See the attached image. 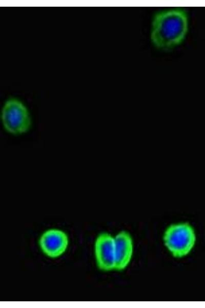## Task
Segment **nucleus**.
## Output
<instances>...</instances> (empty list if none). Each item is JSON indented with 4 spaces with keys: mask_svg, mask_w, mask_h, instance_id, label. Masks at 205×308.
Wrapping results in <instances>:
<instances>
[{
    "mask_svg": "<svg viewBox=\"0 0 205 308\" xmlns=\"http://www.w3.org/2000/svg\"><path fill=\"white\" fill-rule=\"evenodd\" d=\"M94 253L98 268L104 272L114 270L115 265L114 237L107 232L97 236Z\"/></svg>",
    "mask_w": 205,
    "mask_h": 308,
    "instance_id": "20e7f679",
    "label": "nucleus"
},
{
    "mask_svg": "<svg viewBox=\"0 0 205 308\" xmlns=\"http://www.w3.org/2000/svg\"><path fill=\"white\" fill-rule=\"evenodd\" d=\"M2 121L9 133L18 135L27 132L31 127L29 113L24 104L15 98L8 99L2 110Z\"/></svg>",
    "mask_w": 205,
    "mask_h": 308,
    "instance_id": "7ed1b4c3",
    "label": "nucleus"
},
{
    "mask_svg": "<svg viewBox=\"0 0 205 308\" xmlns=\"http://www.w3.org/2000/svg\"><path fill=\"white\" fill-rule=\"evenodd\" d=\"M115 265L114 270L121 271L129 264L133 253V241L131 235L122 230L114 237Z\"/></svg>",
    "mask_w": 205,
    "mask_h": 308,
    "instance_id": "423d86ee",
    "label": "nucleus"
},
{
    "mask_svg": "<svg viewBox=\"0 0 205 308\" xmlns=\"http://www.w3.org/2000/svg\"><path fill=\"white\" fill-rule=\"evenodd\" d=\"M189 27V14L184 8L158 11L153 14L151 22V42L159 50H172L184 41Z\"/></svg>",
    "mask_w": 205,
    "mask_h": 308,
    "instance_id": "f257e3e1",
    "label": "nucleus"
},
{
    "mask_svg": "<svg viewBox=\"0 0 205 308\" xmlns=\"http://www.w3.org/2000/svg\"><path fill=\"white\" fill-rule=\"evenodd\" d=\"M196 240L195 230L187 222L172 224L165 230L163 241L173 256L181 258L188 255L194 247Z\"/></svg>",
    "mask_w": 205,
    "mask_h": 308,
    "instance_id": "f03ea898",
    "label": "nucleus"
},
{
    "mask_svg": "<svg viewBox=\"0 0 205 308\" xmlns=\"http://www.w3.org/2000/svg\"><path fill=\"white\" fill-rule=\"evenodd\" d=\"M38 243L45 255L51 258H56L66 251L69 245V238L63 230L51 228L42 234Z\"/></svg>",
    "mask_w": 205,
    "mask_h": 308,
    "instance_id": "39448f33",
    "label": "nucleus"
}]
</instances>
